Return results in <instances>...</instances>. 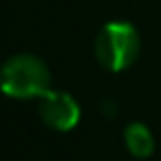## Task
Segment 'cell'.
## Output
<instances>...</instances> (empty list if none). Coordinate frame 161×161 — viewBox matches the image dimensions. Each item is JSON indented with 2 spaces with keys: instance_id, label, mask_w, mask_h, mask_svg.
<instances>
[{
  "instance_id": "cell-1",
  "label": "cell",
  "mask_w": 161,
  "mask_h": 161,
  "mask_svg": "<svg viewBox=\"0 0 161 161\" xmlns=\"http://www.w3.org/2000/svg\"><path fill=\"white\" fill-rule=\"evenodd\" d=\"M50 70L35 54H13L0 68V92L15 100L42 98L50 89Z\"/></svg>"
},
{
  "instance_id": "cell-2",
  "label": "cell",
  "mask_w": 161,
  "mask_h": 161,
  "mask_svg": "<svg viewBox=\"0 0 161 161\" xmlns=\"http://www.w3.org/2000/svg\"><path fill=\"white\" fill-rule=\"evenodd\" d=\"M139 33L131 22L115 20L100 28L94 53L98 63L109 72H124L133 65L139 57Z\"/></svg>"
},
{
  "instance_id": "cell-3",
  "label": "cell",
  "mask_w": 161,
  "mask_h": 161,
  "mask_svg": "<svg viewBox=\"0 0 161 161\" xmlns=\"http://www.w3.org/2000/svg\"><path fill=\"white\" fill-rule=\"evenodd\" d=\"M39 118L46 126L54 131H72L80 120L79 103L61 89H48L39 98Z\"/></svg>"
},
{
  "instance_id": "cell-4",
  "label": "cell",
  "mask_w": 161,
  "mask_h": 161,
  "mask_svg": "<svg viewBox=\"0 0 161 161\" xmlns=\"http://www.w3.org/2000/svg\"><path fill=\"white\" fill-rule=\"evenodd\" d=\"M124 144L129 153L137 159H146L155 150V137L150 133V129L142 122H131L124 129Z\"/></svg>"
}]
</instances>
